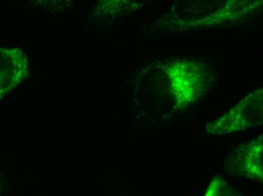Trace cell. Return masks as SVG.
<instances>
[{"label":"cell","instance_id":"6da1fadb","mask_svg":"<svg viewBox=\"0 0 263 196\" xmlns=\"http://www.w3.org/2000/svg\"><path fill=\"white\" fill-rule=\"evenodd\" d=\"M165 72L178 106L195 103L209 89L208 72L200 63L179 60L166 65Z\"/></svg>","mask_w":263,"mask_h":196},{"label":"cell","instance_id":"7a4b0ae2","mask_svg":"<svg viewBox=\"0 0 263 196\" xmlns=\"http://www.w3.org/2000/svg\"><path fill=\"white\" fill-rule=\"evenodd\" d=\"M29 76V59L17 48H0V100Z\"/></svg>","mask_w":263,"mask_h":196},{"label":"cell","instance_id":"3957f363","mask_svg":"<svg viewBox=\"0 0 263 196\" xmlns=\"http://www.w3.org/2000/svg\"><path fill=\"white\" fill-rule=\"evenodd\" d=\"M254 106V104L248 106L241 102L237 107L208 127V130L214 135H222L245 130L256 124L259 125V122H262V106L255 109Z\"/></svg>","mask_w":263,"mask_h":196},{"label":"cell","instance_id":"277c9868","mask_svg":"<svg viewBox=\"0 0 263 196\" xmlns=\"http://www.w3.org/2000/svg\"><path fill=\"white\" fill-rule=\"evenodd\" d=\"M233 159L237 172L253 181L262 182V137L242 145Z\"/></svg>","mask_w":263,"mask_h":196},{"label":"cell","instance_id":"5b68a950","mask_svg":"<svg viewBox=\"0 0 263 196\" xmlns=\"http://www.w3.org/2000/svg\"><path fill=\"white\" fill-rule=\"evenodd\" d=\"M203 196H241L235 192L221 178H216L211 181Z\"/></svg>","mask_w":263,"mask_h":196}]
</instances>
